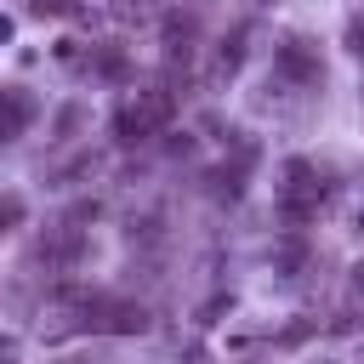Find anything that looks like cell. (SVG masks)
I'll use <instances>...</instances> for the list:
<instances>
[{
  "instance_id": "1",
  "label": "cell",
  "mask_w": 364,
  "mask_h": 364,
  "mask_svg": "<svg viewBox=\"0 0 364 364\" xmlns=\"http://www.w3.org/2000/svg\"><path fill=\"white\" fill-rule=\"evenodd\" d=\"M273 63H279V74H290L296 85H318V80H324V63H318V51H313L307 40H284V46L273 51Z\"/></svg>"
},
{
  "instance_id": "2",
  "label": "cell",
  "mask_w": 364,
  "mask_h": 364,
  "mask_svg": "<svg viewBox=\"0 0 364 364\" xmlns=\"http://www.w3.org/2000/svg\"><path fill=\"white\" fill-rule=\"evenodd\" d=\"M34 114H40V102L28 91H0V142H11Z\"/></svg>"
},
{
  "instance_id": "3",
  "label": "cell",
  "mask_w": 364,
  "mask_h": 364,
  "mask_svg": "<svg viewBox=\"0 0 364 364\" xmlns=\"http://www.w3.org/2000/svg\"><path fill=\"white\" fill-rule=\"evenodd\" d=\"M114 330H119V336H131V330H148V313H142V307H119V313H114Z\"/></svg>"
},
{
  "instance_id": "4",
  "label": "cell",
  "mask_w": 364,
  "mask_h": 364,
  "mask_svg": "<svg viewBox=\"0 0 364 364\" xmlns=\"http://www.w3.org/2000/svg\"><path fill=\"white\" fill-rule=\"evenodd\" d=\"M347 51H353V57H364V23H358V17L347 23Z\"/></svg>"
},
{
  "instance_id": "5",
  "label": "cell",
  "mask_w": 364,
  "mask_h": 364,
  "mask_svg": "<svg viewBox=\"0 0 364 364\" xmlns=\"http://www.w3.org/2000/svg\"><path fill=\"white\" fill-rule=\"evenodd\" d=\"M28 11L34 17H57V11H68V0H28Z\"/></svg>"
},
{
  "instance_id": "6",
  "label": "cell",
  "mask_w": 364,
  "mask_h": 364,
  "mask_svg": "<svg viewBox=\"0 0 364 364\" xmlns=\"http://www.w3.org/2000/svg\"><path fill=\"white\" fill-rule=\"evenodd\" d=\"M17 216H23V199H17V193H11V199H6V205H0V233H6V222H17Z\"/></svg>"
},
{
  "instance_id": "7",
  "label": "cell",
  "mask_w": 364,
  "mask_h": 364,
  "mask_svg": "<svg viewBox=\"0 0 364 364\" xmlns=\"http://www.w3.org/2000/svg\"><path fill=\"white\" fill-rule=\"evenodd\" d=\"M0 40H11V17H0Z\"/></svg>"
},
{
  "instance_id": "8",
  "label": "cell",
  "mask_w": 364,
  "mask_h": 364,
  "mask_svg": "<svg viewBox=\"0 0 364 364\" xmlns=\"http://www.w3.org/2000/svg\"><path fill=\"white\" fill-rule=\"evenodd\" d=\"M353 284H358V290H364V262H358V267H353Z\"/></svg>"
}]
</instances>
